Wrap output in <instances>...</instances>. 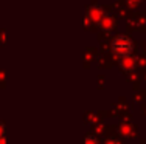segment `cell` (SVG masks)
Wrapping results in <instances>:
<instances>
[{"label": "cell", "instance_id": "1", "mask_svg": "<svg viewBox=\"0 0 146 144\" xmlns=\"http://www.w3.org/2000/svg\"><path fill=\"white\" fill-rule=\"evenodd\" d=\"M113 51H115L117 54H120V56H123V57H126L127 54H131V51L134 50V47H132V42L127 37H124V36H120V37H117L115 40H113Z\"/></svg>", "mask_w": 146, "mask_h": 144}]
</instances>
